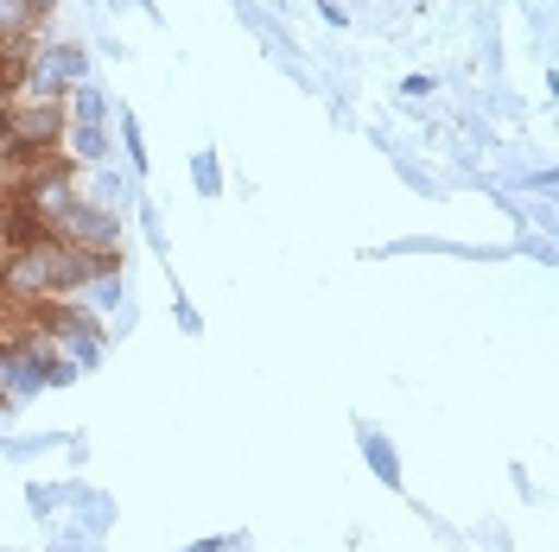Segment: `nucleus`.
<instances>
[{
  "label": "nucleus",
  "instance_id": "nucleus-1",
  "mask_svg": "<svg viewBox=\"0 0 559 552\" xmlns=\"http://www.w3.org/2000/svg\"><path fill=\"white\" fill-rule=\"evenodd\" d=\"M7 128H13V159L20 166H38V159H51L58 146H64V103L58 96H20V103L7 108Z\"/></svg>",
  "mask_w": 559,
  "mask_h": 552
},
{
  "label": "nucleus",
  "instance_id": "nucleus-2",
  "mask_svg": "<svg viewBox=\"0 0 559 552\" xmlns=\"http://www.w3.org/2000/svg\"><path fill=\"white\" fill-rule=\"evenodd\" d=\"M0 299H13V305H51V299H64L58 242L13 248V254H7V267H0Z\"/></svg>",
  "mask_w": 559,
  "mask_h": 552
},
{
  "label": "nucleus",
  "instance_id": "nucleus-3",
  "mask_svg": "<svg viewBox=\"0 0 559 552\" xmlns=\"http://www.w3.org/2000/svg\"><path fill=\"white\" fill-rule=\"evenodd\" d=\"M51 242H64V248H90V254H115V242H121V223H115V209L103 204H90L83 191L76 197H64V204L51 209Z\"/></svg>",
  "mask_w": 559,
  "mask_h": 552
},
{
  "label": "nucleus",
  "instance_id": "nucleus-4",
  "mask_svg": "<svg viewBox=\"0 0 559 552\" xmlns=\"http://www.w3.org/2000/svg\"><path fill=\"white\" fill-rule=\"evenodd\" d=\"M26 70H33V38H13V45H0V89H26Z\"/></svg>",
  "mask_w": 559,
  "mask_h": 552
},
{
  "label": "nucleus",
  "instance_id": "nucleus-5",
  "mask_svg": "<svg viewBox=\"0 0 559 552\" xmlns=\"http://www.w3.org/2000/svg\"><path fill=\"white\" fill-rule=\"evenodd\" d=\"M13 38H38V13L26 0H0V45H13Z\"/></svg>",
  "mask_w": 559,
  "mask_h": 552
},
{
  "label": "nucleus",
  "instance_id": "nucleus-6",
  "mask_svg": "<svg viewBox=\"0 0 559 552\" xmlns=\"http://www.w3.org/2000/svg\"><path fill=\"white\" fill-rule=\"evenodd\" d=\"M198 191H223V172H216V153H198Z\"/></svg>",
  "mask_w": 559,
  "mask_h": 552
},
{
  "label": "nucleus",
  "instance_id": "nucleus-7",
  "mask_svg": "<svg viewBox=\"0 0 559 552\" xmlns=\"http://www.w3.org/2000/svg\"><path fill=\"white\" fill-rule=\"evenodd\" d=\"M121 140H128V153H134V172H146V140H140V128H134V121L121 128Z\"/></svg>",
  "mask_w": 559,
  "mask_h": 552
},
{
  "label": "nucleus",
  "instance_id": "nucleus-8",
  "mask_svg": "<svg viewBox=\"0 0 559 552\" xmlns=\"http://www.w3.org/2000/svg\"><path fill=\"white\" fill-rule=\"evenodd\" d=\"M369 457H376V470H382L388 483H394V457H388V445H376V439H369Z\"/></svg>",
  "mask_w": 559,
  "mask_h": 552
},
{
  "label": "nucleus",
  "instance_id": "nucleus-9",
  "mask_svg": "<svg viewBox=\"0 0 559 552\" xmlns=\"http://www.w3.org/2000/svg\"><path fill=\"white\" fill-rule=\"evenodd\" d=\"M0 166H20V159H13V128H7V115H0Z\"/></svg>",
  "mask_w": 559,
  "mask_h": 552
},
{
  "label": "nucleus",
  "instance_id": "nucleus-10",
  "mask_svg": "<svg viewBox=\"0 0 559 552\" xmlns=\"http://www.w3.org/2000/svg\"><path fill=\"white\" fill-rule=\"evenodd\" d=\"M26 7H33L38 20H45V13H51V7H58V0H26Z\"/></svg>",
  "mask_w": 559,
  "mask_h": 552
}]
</instances>
